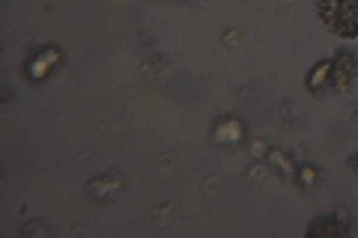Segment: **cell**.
<instances>
[{
  "label": "cell",
  "instance_id": "cell-1",
  "mask_svg": "<svg viewBox=\"0 0 358 238\" xmlns=\"http://www.w3.org/2000/svg\"><path fill=\"white\" fill-rule=\"evenodd\" d=\"M320 15L331 33L358 39V0H320Z\"/></svg>",
  "mask_w": 358,
  "mask_h": 238
},
{
  "label": "cell",
  "instance_id": "cell-2",
  "mask_svg": "<svg viewBox=\"0 0 358 238\" xmlns=\"http://www.w3.org/2000/svg\"><path fill=\"white\" fill-rule=\"evenodd\" d=\"M60 63V51L57 48H48V51H42L36 60H33L30 66H27V72H30V77L33 81H39V77H45V75H51V69Z\"/></svg>",
  "mask_w": 358,
  "mask_h": 238
},
{
  "label": "cell",
  "instance_id": "cell-3",
  "mask_svg": "<svg viewBox=\"0 0 358 238\" xmlns=\"http://www.w3.org/2000/svg\"><path fill=\"white\" fill-rule=\"evenodd\" d=\"M308 87L313 89V93H320V89H329L334 87V63L331 60H322L317 69H313L308 75Z\"/></svg>",
  "mask_w": 358,
  "mask_h": 238
},
{
  "label": "cell",
  "instance_id": "cell-4",
  "mask_svg": "<svg viewBox=\"0 0 358 238\" xmlns=\"http://www.w3.org/2000/svg\"><path fill=\"white\" fill-rule=\"evenodd\" d=\"M334 63V87H350V81L358 75V63L352 60L350 54H341Z\"/></svg>",
  "mask_w": 358,
  "mask_h": 238
},
{
  "label": "cell",
  "instance_id": "cell-5",
  "mask_svg": "<svg viewBox=\"0 0 358 238\" xmlns=\"http://www.w3.org/2000/svg\"><path fill=\"white\" fill-rule=\"evenodd\" d=\"M242 134H245L242 122H236V119H224L221 126L212 131V137H215L218 143H239V140H242Z\"/></svg>",
  "mask_w": 358,
  "mask_h": 238
},
{
  "label": "cell",
  "instance_id": "cell-6",
  "mask_svg": "<svg viewBox=\"0 0 358 238\" xmlns=\"http://www.w3.org/2000/svg\"><path fill=\"white\" fill-rule=\"evenodd\" d=\"M120 188H122V176H120V173H108L105 179H99V182L90 185L93 197H114Z\"/></svg>",
  "mask_w": 358,
  "mask_h": 238
},
{
  "label": "cell",
  "instance_id": "cell-7",
  "mask_svg": "<svg viewBox=\"0 0 358 238\" xmlns=\"http://www.w3.org/2000/svg\"><path fill=\"white\" fill-rule=\"evenodd\" d=\"M320 179V173H317V167H305L301 170V185H313Z\"/></svg>",
  "mask_w": 358,
  "mask_h": 238
},
{
  "label": "cell",
  "instance_id": "cell-8",
  "mask_svg": "<svg viewBox=\"0 0 358 238\" xmlns=\"http://www.w3.org/2000/svg\"><path fill=\"white\" fill-rule=\"evenodd\" d=\"M352 164H358V158H352Z\"/></svg>",
  "mask_w": 358,
  "mask_h": 238
}]
</instances>
